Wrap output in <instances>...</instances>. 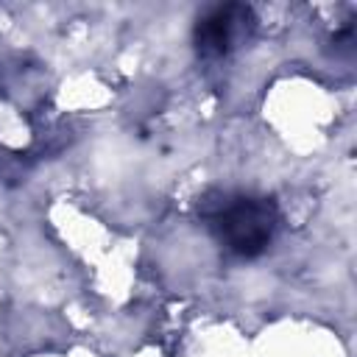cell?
Returning a JSON list of instances; mask_svg holds the SVG:
<instances>
[{"label":"cell","mask_w":357,"mask_h":357,"mask_svg":"<svg viewBox=\"0 0 357 357\" xmlns=\"http://www.w3.org/2000/svg\"><path fill=\"white\" fill-rule=\"evenodd\" d=\"M218 245L237 259L262 257L279 234L282 209L271 195L257 192H209L198 206Z\"/></svg>","instance_id":"6da1fadb"},{"label":"cell","mask_w":357,"mask_h":357,"mask_svg":"<svg viewBox=\"0 0 357 357\" xmlns=\"http://www.w3.org/2000/svg\"><path fill=\"white\" fill-rule=\"evenodd\" d=\"M254 25H257L254 8L245 3L212 6L198 17V22L192 28L195 53L206 61L226 59L254 33Z\"/></svg>","instance_id":"7a4b0ae2"}]
</instances>
